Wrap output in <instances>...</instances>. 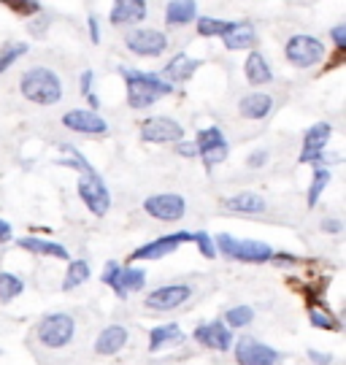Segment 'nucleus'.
<instances>
[{
  "instance_id": "1",
  "label": "nucleus",
  "mask_w": 346,
  "mask_h": 365,
  "mask_svg": "<svg viewBox=\"0 0 346 365\" xmlns=\"http://www.w3.org/2000/svg\"><path fill=\"white\" fill-rule=\"evenodd\" d=\"M122 76L128 81V103L133 108H149L160 98L173 92V84H168V81H163L160 76H152V73L122 68Z\"/></svg>"
},
{
  "instance_id": "2",
  "label": "nucleus",
  "mask_w": 346,
  "mask_h": 365,
  "mask_svg": "<svg viewBox=\"0 0 346 365\" xmlns=\"http://www.w3.org/2000/svg\"><path fill=\"white\" fill-rule=\"evenodd\" d=\"M19 90L25 95L30 103L39 106H54L60 98H63V84L54 71L49 68H33L27 71L22 81H19Z\"/></svg>"
},
{
  "instance_id": "3",
  "label": "nucleus",
  "mask_w": 346,
  "mask_h": 365,
  "mask_svg": "<svg viewBox=\"0 0 346 365\" xmlns=\"http://www.w3.org/2000/svg\"><path fill=\"white\" fill-rule=\"evenodd\" d=\"M214 247L228 260H238V262H268L270 255H273V249L268 244H260V241H235L228 233L217 235V244Z\"/></svg>"
},
{
  "instance_id": "4",
  "label": "nucleus",
  "mask_w": 346,
  "mask_h": 365,
  "mask_svg": "<svg viewBox=\"0 0 346 365\" xmlns=\"http://www.w3.org/2000/svg\"><path fill=\"white\" fill-rule=\"evenodd\" d=\"M73 333H76V322H73L71 314H63V312L46 314L39 325L41 344L49 346V349H63L65 344H71Z\"/></svg>"
},
{
  "instance_id": "5",
  "label": "nucleus",
  "mask_w": 346,
  "mask_h": 365,
  "mask_svg": "<svg viewBox=\"0 0 346 365\" xmlns=\"http://www.w3.org/2000/svg\"><path fill=\"white\" fill-rule=\"evenodd\" d=\"M78 195L84 200V206L95 214V217H106L111 209V195H108V187L103 184V179L90 170V173H81L78 179Z\"/></svg>"
},
{
  "instance_id": "6",
  "label": "nucleus",
  "mask_w": 346,
  "mask_h": 365,
  "mask_svg": "<svg viewBox=\"0 0 346 365\" xmlns=\"http://www.w3.org/2000/svg\"><path fill=\"white\" fill-rule=\"evenodd\" d=\"M287 60L297 68H308V66H317L322 57H325V43L314 36H292L287 41Z\"/></svg>"
},
{
  "instance_id": "7",
  "label": "nucleus",
  "mask_w": 346,
  "mask_h": 365,
  "mask_svg": "<svg viewBox=\"0 0 346 365\" xmlns=\"http://www.w3.org/2000/svg\"><path fill=\"white\" fill-rule=\"evenodd\" d=\"M143 211L160 222H176L184 217L187 203H184V197L176 195V192H160V195H152L143 200Z\"/></svg>"
},
{
  "instance_id": "8",
  "label": "nucleus",
  "mask_w": 346,
  "mask_h": 365,
  "mask_svg": "<svg viewBox=\"0 0 346 365\" xmlns=\"http://www.w3.org/2000/svg\"><path fill=\"white\" fill-rule=\"evenodd\" d=\"M187 241H193V233H171V235H160V238H154L149 244H143L138 247L133 255H130V260H160V257H166V255H173L181 244H187Z\"/></svg>"
},
{
  "instance_id": "9",
  "label": "nucleus",
  "mask_w": 346,
  "mask_h": 365,
  "mask_svg": "<svg viewBox=\"0 0 346 365\" xmlns=\"http://www.w3.org/2000/svg\"><path fill=\"white\" fill-rule=\"evenodd\" d=\"M181 135H184L181 125L168 117H152L141 125V138L149 144H173L181 141Z\"/></svg>"
},
{
  "instance_id": "10",
  "label": "nucleus",
  "mask_w": 346,
  "mask_h": 365,
  "mask_svg": "<svg viewBox=\"0 0 346 365\" xmlns=\"http://www.w3.org/2000/svg\"><path fill=\"white\" fill-rule=\"evenodd\" d=\"M190 295H193V287H187V284H166V287L149 292L146 309H152V312H173V309H179L181 303H187Z\"/></svg>"
},
{
  "instance_id": "11",
  "label": "nucleus",
  "mask_w": 346,
  "mask_h": 365,
  "mask_svg": "<svg viewBox=\"0 0 346 365\" xmlns=\"http://www.w3.org/2000/svg\"><path fill=\"white\" fill-rule=\"evenodd\" d=\"M279 352L257 339H241L235 344V363L238 365H276Z\"/></svg>"
},
{
  "instance_id": "12",
  "label": "nucleus",
  "mask_w": 346,
  "mask_h": 365,
  "mask_svg": "<svg viewBox=\"0 0 346 365\" xmlns=\"http://www.w3.org/2000/svg\"><path fill=\"white\" fill-rule=\"evenodd\" d=\"M130 52L141 54V57H157L168 49V38L160 30H136L125 38Z\"/></svg>"
},
{
  "instance_id": "13",
  "label": "nucleus",
  "mask_w": 346,
  "mask_h": 365,
  "mask_svg": "<svg viewBox=\"0 0 346 365\" xmlns=\"http://www.w3.org/2000/svg\"><path fill=\"white\" fill-rule=\"evenodd\" d=\"M63 125L73 133H87V135H103L108 133V125L101 114L87 111V108H76V111H68L63 114Z\"/></svg>"
},
{
  "instance_id": "14",
  "label": "nucleus",
  "mask_w": 346,
  "mask_h": 365,
  "mask_svg": "<svg viewBox=\"0 0 346 365\" xmlns=\"http://www.w3.org/2000/svg\"><path fill=\"white\" fill-rule=\"evenodd\" d=\"M330 135H333V128H330L327 122L314 125V128L306 133V138H303V152H300L297 160H300V163H317V160H322Z\"/></svg>"
},
{
  "instance_id": "15",
  "label": "nucleus",
  "mask_w": 346,
  "mask_h": 365,
  "mask_svg": "<svg viewBox=\"0 0 346 365\" xmlns=\"http://www.w3.org/2000/svg\"><path fill=\"white\" fill-rule=\"evenodd\" d=\"M193 339L198 344L208 346V349H219V352H228L233 346V333L225 322H208V325L198 327L193 333Z\"/></svg>"
},
{
  "instance_id": "16",
  "label": "nucleus",
  "mask_w": 346,
  "mask_h": 365,
  "mask_svg": "<svg viewBox=\"0 0 346 365\" xmlns=\"http://www.w3.org/2000/svg\"><path fill=\"white\" fill-rule=\"evenodd\" d=\"M222 41L230 52H238V49H252L257 43L255 27L252 22H230V27L222 33Z\"/></svg>"
},
{
  "instance_id": "17",
  "label": "nucleus",
  "mask_w": 346,
  "mask_h": 365,
  "mask_svg": "<svg viewBox=\"0 0 346 365\" xmlns=\"http://www.w3.org/2000/svg\"><path fill=\"white\" fill-rule=\"evenodd\" d=\"M146 16V0H116L111 9V25H133Z\"/></svg>"
},
{
  "instance_id": "18",
  "label": "nucleus",
  "mask_w": 346,
  "mask_h": 365,
  "mask_svg": "<svg viewBox=\"0 0 346 365\" xmlns=\"http://www.w3.org/2000/svg\"><path fill=\"white\" fill-rule=\"evenodd\" d=\"M125 344H128V327L108 325L101 336H98V341H95V352L103 354V357H106V354H116Z\"/></svg>"
},
{
  "instance_id": "19",
  "label": "nucleus",
  "mask_w": 346,
  "mask_h": 365,
  "mask_svg": "<svg viewBox=\"0 0 346 365\" xmlns=\"http://www.w3.org/2000/svg\"><path fill=\"white\" fill-rule=\"evenodd\" d=\"M200 66L198 60L193 57H187V54H179V57H173L166 68H163V81L168 84H179V81H187V78L195 73V68Z\"/></svg>"
},
{
  "instance_id": "20",
  "label": "nucleus",
  "mask_w": 346,
  "mask_h": 365,
  "mask_svg": "<svg viewBox=\"0 0 346 365\" xmlns=\"http://www.w3.org/2000/svg\"><path fill=\"white\" fill-rule=\"evenodd\" d=\"M238 108H241V114L246 119H265L270 114V108H273V98L265 95V92H252V95L241 98Z\"/></svg>"
},
{
  "instance_id": "21",
  "label": "nucleus",
  "mask_w": 346,
  "mask_h": 365,
  "mask_svg": "<svg viewBox=\"0 0 346 365\" xmlns=\"http://www.w3.org/2000/svg\"><path fill=\"white\" fill-rule=\"evenodd\" d=\"M19 247L27 249V252H33V255H46V257L68 260V249L60 247V244H54V241H46V238H33V235H27V238H19Z\"/></svg>"
},
{
  "instance_id": "22",
  "label": "nucleus",
  "mask_w": 346,
  "mask_h": 365,
  "mask_svg": "<svg viewBox=\"0 0 346 365\" xmlns=\"http://www.w3.org/2000/svg\"><path fill=\"white\" fill-rule=\"evenodd\" d=\"M225 209L241 211V214H260V211H265V200L257 192H238V195L225 197Z\"/></svg>"
},
{
  "instance_id": "23",
  "label": "nucleus",
  "mask_w": 346,
  "mask_h": 365,
  "mask_svg": "<svg viewBox=\"0 0 346 365\" xmlns=\"http://www.w3.org/2000/svg\"><path fill=\"white\" fill-rule=\"evenodd\" d=\"M143 284H146V274H143L141 268H119V279H116V295L119 298H125V295H130V292H138V289H143Z\"/></svg>"
},
{
  "instance_id": "24",
  "label": "nucleus",
  "mask_w": 346,
  "mask_h": 365,
  "mask_svg": "<svg viewBox=\"0 0 346 365\" xmlns=\"http://www.w3.org/2000/svg\"><path fill=\"white\" fill-rule=\"evenodd\" d=\"M181 339H184V333H181V327L176 325V322H171V325H160L149 333V349L157 352V349H163V346L179 344Z\"/></svg>"
},
{
  "instance_id": "25",
  "label": "nucleus",
  "mask_w": 346,
  "mask_h": 365,
  "mask_svg": "<svg viewBox=\"0 0 346 365\" xmlns=\"http://www.w3.org/2000/svg\"><path fill=\"white\" fill-rule=\"evenodd\" d=\"M246 78H249V84H255V87H260V84H268L270 81V68L268 63H265V57L260 52H252L249 57H246Z\"/></svg>"
},
{
  "instance_id": "26",
  "label": "nucleus",
  "mask_w": 346,
  "mask_h": 365,
  "mask_svg": "<svg viewBox=\"0 0 346 365\" xmlns=\"http://www.w3.org/2000/svg\"><path fill=\"white\" fill-rule=\"evenodd\" d=\"M195 19V0H171L166 9L168 25H187Z\"/></svg>"
},
{
  "instance_id": "27",
  "label": "nucleus",
  "mask_w": 346,
  "mask_h": 365,
  "mask_svg": "<svg viewBox=\"0 0 346 365\" xmlns=\"http://www.w3.org/2000/svg\"><path fill=\"white\" fill-rule=\"evenodd\" d=\"M90 279V262L87 260H71L68 274H65L63 289H76L78 284H84Z\"/></svg>"
},
{
  "instance_id": "28",
  "label": "nucleus",
  "mask_w": 346,
  "mask_h": 365,
  "mask_svg": "<svg viewBox=\"0 0 346 365\" xmlns=\"http://www.w3.org/2000/svg\"><path fill=\"white\" fill-rule=\"evenodd\" d=\"M25 289V282L19 279L16 274H0V303H11L16 295H22Z\"/></svg>"
},
{
  "instance_id": "29",
  "label": "nucleus",
  "mask_w": 346,
  "mask_h": 365,
  "mask_svg": "<svg viewBox=\"0 0 346 365\" xmlns=\"http://www.w3.org/2000/svg\"><path fill=\"white\" fill-rule=\"evenodd\" d=\"M22 54H27V43H22V41H9V43H3V46H0V73L9 71V66H14Z\"/></svg>"
},
{
  "instance_id": "30",
  "label": "nucleus",
  "mask_w": 346,
  "mask_h": 365,
  "mask_svg": "<svg viewBox=\"0 0 346 365\" xmlns=\"http://www.w3.org/2000/svg\"><path fill=\"white\" fill-rule=\"evenodd\" d=\"M327 184H330V170L327 168L314 170V182L308 187V206H317V203H320V195L325 192Z\"/></svg>"
},
{
  "instance_id": "31",
  "label": "nucleus",
  "mask_w": 346,
  "mask_h": 365,
  "mask_svg": "<svg viewBox=\"0 0 346 365\" xmlns=\"http://www.w3.org/2000/svg\"><path fill=\"white\" fill-rule=\"evenodd\" d=\"M252 319H255V309L252 306H235V309L225 314V322L230 327H246L252 325Z\"/></svg>"
},
{
  "instance_id": "32",
  "label": "nucleus",
  "mask_w": 346,
  "mask_h": 365,
  "mask_svg": "<svg viewBox=\"0 0 346 365\" xmlns=\"http://www.w3.org/2000/svg\"><path fill=\"white\" fill-rule=\"evenodd\" d=\"M200 157H203L205 168L211 170L214 165H219V163L228 160V144L219 141V144H214V146H205V149H200Z\"/></svg>"
},
{
  "instance_id": "33",
  "label": "nucleus",
  "mask_w": 346,
  "mask_h": 365,
  "mask_svg": "<svg viewBox=\"0 0 346 365\" xmlns=\"http://www.w3.org/2000/svg\"><path fill=\"white\" fill-rule=\"evenodd\" d=\"M230 27V22H225V19H211V16H203V19H198V33L200 36H222L225 30Z\"/></svg>"
},
{
  "instance_id": "34",
  "label": "nucleus",
  "mask_w": 346,
  "mask_h": 365,
  "mask_svg": "<svg viewBox=\"0 0 346 365\" xmlns=\"http://www.w3.org/2000/svg\"><path fill=\"white\" fill-rule=\"evenodd\" d=\"M3 6H9L14 14H22V16H33V14L41 11L39 0H0Z\"/></svg>"
},
{
  "instance_id": "35",
  "label": "nucleus",
  "mask_w": 346,
  "mask_h": 365,
  "mask_svg": "<svg viewBox=\"0 0 346 365\" xmlns=\"http://www.w3.org/2000/svg\"><path fill=\"white\" fill-rule=\"evenodd\" d=\"M308 322L320 330H338V322L327 312H320V309H311L308 312Z\"/></svg>"
},
{
  "instance_id": "36",
  "label": "nucleus",
  "mask_w": 346,
  "mask_h": 365,
  "mask_svg": "<svg viewBox=\"0 0 346 365\" xmlns=\"http://www.w3.org/2000/svg\"><path fill=\"white\" fill-rule=\"evenodd\" d=\"M219 141H225V135H222V130L219 128H205V130L198 133V155H200V149H205V146H214L219 144Z\"/></svg>"
},
{
  "instance_id": "37",
  "label": "nucleus",
  "mask_w": 346,
  "mask_h": 365,
  "mask_svg": "<svg viewBox=\"0 0 346 365\" xmlns=\"http://www.w3.org/2000/svg\"><path fill=\"white\" fill-rule=\"evenodd\" d=\"M193 241L198 244V249H200V255H203V257H214V255H217L214 238H211L208 233H193Z\"/></svg>"
},
{
  "instance_id": "38",
  "label": "nucleus",
  "mask_w": 346,
  "mask_h": 365,
  "mask_svg": "<svg viewBox=\"0 0 346 365\" xmlns=\"http://www.w3.org/2000/svg\"><path fill=\"white\" fill-rule=\"evenodd\" d=\"M116 279H119V265H116L114 260H108L106 262V268H103V284L116 289Z\"/></svg>"
},
{
  "instance_id": "39",
  "label": "nucleus",
  "mask_w": 346,
  "mask_h": 365,
  "mask_svg": "<svg viewBox=\"0 0 346 365\" xmlns=\"http://www.w3.org/2000/svg\"><path fill=\"white\" fill-rule=\"evenodd\" d=\"M81 95H87V98H90V103L98 106L95 95H92V71H84V73H81Z\"/></svg>"
},
{
  "instance_id": "40",
  "label": "nucleus",
  "mask_w": 346,
  "mask_h": 365,
  "mask_svg": "<svg viewBox=\"0 0 346 365\" xmlns=\"http://www.w3.org/2000/svg\"><path fill=\"white\" fill-rule=\"evenodd\" d=\"M333 41L338 49H346V27L344 25L333 27Z\"/></svg>"
},
{
  "instance_id": "41",
  "label": "nucleus",
  "mask_w": 346,
  "mask_h": 365,
  "mask_svg": "<svg viewBox=\"0 0 346 365\" xmlns=\"http://www.w3.org/2000/svg\"><path fill=\"white\" fill-rule=\"evenodd\" d=\"M176 152H179L181 157H195L198 155V144H179L176 146Z\"/></svg>"
},
{
  "instance_id": "42",
  "label": "nucleus",
  "mask_w": 346,
  "mask_h": 365,
  "mask_svg": "<svg viewBox=\"0 0 346 365\" xmlns=\"http://www.w3.org/2000/svg\"><path fill=\"white\" fill-rule=\"evenodd\" d=\"M6 241H11V225L0 220V244H6Z\"/></svg>"
},
{
  "instance_id": "43",
  "label": "nucleus",
  "mask_w": 346,
  "mask_h": 365,
  "mask_svg": "<svg viewBox=\"0 0 346 365\" xmlns=\"http://www.w3.org/2000/svg\"><path fill=\"white\" fill-rule=\"evenodd\" d=\"M308 357H311V360H314V363H317V365H327V363H330V360H333L330 354H320V352H314V349L308 352Z\"/></svg>"
},
{
  "instance_id": "44",
  "label": "nucleus",
  "mask_w": 346,
  "mask_h": 365,
  "mask_svg": "<svg viewBox=\"0 0 346 365\" xmlns=\"http://www.w3.org/2000/svg\"><path fill=\"white\" fill-rule=\"evenodd\" d=\"M322 230H327V233H341V222H338V220L322 222Z\"/></svg>"
},
{
  "instance_id": "45",
  "label": "nucleus",
  "mask_w": 346,
  "mask_h": 365,
  "mask_svg": "<svg viewBox=\"0 0 346 365\" xmlns=\"http://www.w3.org/2000/svg\"><path fill=\"white\" fill-rule=\"evenodd\" d=\"M265 160H268V155H265V152H255V155L249 157V165H252V168H257V165H263Z\"/></svg>"
},
{
  "instance_id": "46",
  "label": "nucleus",
  "mask_w": 346,
  "mask_h": 365,
  "mask_svg": "<svg viewBox=\"0 0 346 365\" xmlns=\"http://www.w3.org/2000/svg\"><path fill=\"white\" fill-rule=\"evenodd\" d=\"M90 33H92V43H98L101 41V33H98V19L90 16Z\"/></svg>"
}]
</instances>
